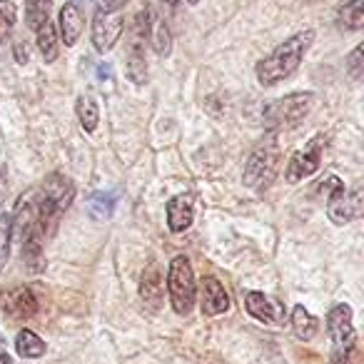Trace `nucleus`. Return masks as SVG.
<instances>
[{
	"instance_id": "nucleus-1",
	"label": "nucleus",
	"mask_w": 364,
	"mask_h": 364,
	"mask_svg": "<svg viewBox=\"0 0 364 364\" xmlns=\"http://www.w3.org/2000/svg\"><path fill=\"white\" fill-rule=\"evenodd\" d=\"M312 43H314V31H299L292 38H287L284 43H279L264 60L257 63V68H255L257 80L262 85H277V82L287 80L299 68V63L304 60Z\"/></svg>"
},
{
	"instance_id": "nucleus-2",
	"label": "nucleus",
	"mask_w": 364,
	"mask_h": 364,
	"mask_svg": "<svg viewBox=\"0 0 364 364\" xmlns=\"http://www.w3.org/2000/svg\"><path fill=\"white\" fill-rule=\"evenodd\" d=\"M75 200V185L63 172H53L46 177L41 193H36V213H38V228L43 237H50L58 230V223L65 215V210Z\"/></svg>"
},
{
	"instance_id": "nucleus-3",
	"label": "nucleus",
	"mask_w": 364,
	"mask_h": 364,
	"mask_svg": "<svg viewBox=\"0 0 364 364\" xmlns=\"http://www.w3.org/2000/svg\"><path fill=\"white\" fill-rule=\"evenodd\" d=\"M279 167H282V147H279L277 137L267 135L250 152L247 162H245L242 182L255 193H262L274 182Z\"/></svg>"
},
{
	"instance_id": "nucleus-4",
	"label": "nucleus",
	"mask_w": 364,
	"mask_h": 364,
	"mask_svg": "<svg viewBox=\"0 0 364 364\" xmlns=\"http://www.w3.org/2000/svg\"><path fill=\"white\" fill-rule=\"evenodd\" d=\"M319 193L327 200V215L334 225H349L352 220L362 218V210H364L362 188L347 190L344 182L332 175L327 180H322Z\"/></svg>"
},
{
	"instance_id": "nucleus-5",
	"label": "nucleus",
	"mask_w": 364,
	"mask_h": 364,
	"mask_svg": "<svg viewBox=\"0 0 364 364\" xmlns=\"http://www.w3.org/2000/svg\"><path fill=\"white\" fill-rule=\"evenodd\" d=\"M152 33V11L142 8L130 23V36H127V77L135 85L147 82V41Z\"/></svg>"
},
{
	"instance_id": "nucleus-6",
	"label": "nucleus",
	"mask_w": 364,
	"mask_h": 364,
	"mask_svg": "<svg viewBox=\"0 0 364 364\" xmlns=\"http://www.w3.org/2000/svg\"><path fill=\"white\" fill-rule=\"evenodd\" d=\"M167 294L170 304L180 317H188L198 299V282H195L193 264L185 255H177L167 269Z\"/></svg>"
},
{
	"instance_id": "nucleus-7",
	"label": "nucleus",
	"mask_w": 364,
	"mask_h": 364,
	"mask_svg": "<svg viewBox=\"0 0 364 364\" xmlns=\"http://www.w3.org/2000/svg\"><path fill=\"white\" fill-rule=\"evenodd\" d=\"M314 105L312 92H292L279 100H272L262 107V120L272 130H282V127H294L309 115Z\"/></svg>"
},
{
	"instance_id": "nucleus-8",
	"label": "nucleus",
	"mask_w": 364,
	"mask_h": 364,
	"mask_svg": "<svg viewBox=\"0 0 364 364\" xmlns=\"http://www.w3.org/2000/svg\"><path fill=\"white\" fill-rule=\"evenodd\" d=\"M327 332L332 337V364H349L357 347V332L352 324V307L337 304L327 314Z\"/></svg>"
},
{
	"instance_id": "nucleus-9",
	"label": "nucleus",
	"mask_w": 364,
	"mask_h": 364,
	"mask_svg": "<svg viewBox=\"0 0 364 364\" xmlns=\"http://www.w3.org/2000/svg\"><path fill=\"white\" fill-rule=\"evenodd\" d=\"M324 145H327L324 135H314L302 150L292 152V157L287 160V170H284L287 182H299L304 177H312L319 170V165H322Z\"/></svg>"
},
{
	"instance_id": "nucleus-10",
	"label": "nucleus",
	"mask_w": 364,
	"mask_h": 364,
	"mask_svg": "<svg viewBox=\"0 0 364 364\" xmlns=\"http://www.w3.org/2000/svg\"><path fill=\"white\" fill-rule=\"evenodd\" d=\"M125 33V21L120 13H95L92 18V48L97 53H110L120 36Z\"/></svg>"
},
{
	"instance_id": "nucleus-11",
	"label": "nucleus",
	"mask_w": 364,
	"mask_h": 364,
	"mask_svg": "<svg viewBox=\"0 0 364 364\" xmlns=\"http://www.w3.org/2000/svg\"><path fill=\"white\" fill-rule=\"evenodd\" d=\"M245 309L250 312V317H255L262 324H272V327L284 324V317H287L284 304L277 302V299L269 297V294H264V292H247L245 294Z\"/></svg>"
},
{
	"instance_id": "nucleus-12",
	"label": "nucleus",
	"mask_w": 364,
	"mask_h": 364,
	"mask_svg": "<svg viewBox=\"0 0 364 364\" xmlns=\"http://www.w3.org/2000/svg\"><path fill=\"white\" fill-rule=\"evenodd\" d=\"M38 312V297L33 294L31 287H18L3 302V314L11 322H28L31 317H36Z\"/></svg>"
},
{
	"instance_id": "nucleus-13",
	"label": "nucleus",
	"mask_w": 364,
	"mask_h": 364,
	"mask_svg": "<svg viewBox=\"0 0 364 364\" xmlns=\"http://www.w3.org/2000/svg\"><path fill=\"white\" fill-rule=\"evenodd\" d=\"M200 307L208 317H218V314H225L230 309V294L225 292L223 282L218 277L203 279V284H200Z\"/></svg>"
},
{
	"instance_id": "nucleus-14",
	"label": "nucleus",
	"mask_w": 364,
	"mask_h": 364,
	"mask_svg": "<svg viewBox=\"0 0 364 364\" xmlns=\"http://www.w3.org/2000/svg\"><path fill=\"white\" fill-rule=\"evenodd\" d=\"M195 220V200L193 195L182 193V195H175V198L167 203V228L170 232L180 235L185 230H190Z\"/></svg>"
},
{
	"instance_id": "nucleus-15",
	"label": "nucleus",
	"mask_w": 364,
	"mask_h": 364,
	"mask_svg": "<svg viewBox=\"0 0 364 364\" xmlns=\"http://www.w3.org/2000/svg\"><path fill=\"white\" fill-rule=\"evenodd\" d=\"M58 23H60V38L68 48H73L82 36V28H85V16H82L80 6L77 3H65L60 8V16H58Z\"/></svg>"
},
{
	"instance_id": "nucleus-16",
	"label": "nucleus",
	"mask_w": 364,
	"mask_h": 364,
	"mask_svg": "<svg viewBox=\"0 0 364 364\" xmlns=\"http://www.w3.org/2000/svg\"><path fill=\"white\" fill-rule=\"evenodd\" d=\"M43 232L41 228L28 230L21 237V255H23V264H26L31 272H43L46 269V255H43Z\"/></svg>"
},
{
	"instance_id": "nucleus-17",
	"label": "nucleus",
	"mask_w": 364,
	"mask_h": 364,
	"mask_svg": "<svg viewBox=\"0 0 364 364\" xmlns=\"http://www.w3.org/2000/svg\"><path fill=\"white\" fill-rule=\"evenodd\" d=\"M162 292H165V284H162V277H160V267H157L155 262H150L140 279V297L145 299L150 307H157V304L162 302Z\"/></svg>"
},
{
	"instance_id": "nucleus-18",
	"label": "nucleus",
	"mask_w": 364,
	"mask_h": 364,
	"mask_svg": "<svg viewBox=\"0 0 364 364\" xmlns=\"http://www.w3.org/2000/svg\"><path fill=\"white\" fill-rule=\"evenodd\" d=\"M36 36H38V50H41L43 60L53 63L58 58V53H60V48H58V33L50 18H46V21L36 28Z\"/></svg>"
},
{
	"instance_id": "nucleus-19",
	"label": "nucleus",
	"mask_w": 364,
	"mask_h": 364,
	"mask_svg": "<svg viewBox=\"0 0 364 364\" xmlns=\"http://www.w3.org/2000/svg\"><path fill=\"white\" fill-rule=\"evenodd\" d=\"M337 26L344 33L359 31L364 26V0H344V6L337 13Z\"/></svg>"
},
{
	"instance_id": "nucleus-20",
	"label": "nucleus",
	"mask_w": 364,
	"mask_h": 364,
	"mask_svg": "<svg viewBox=\"0 0 364 364\" xmlns=\"http://www.w3.org/2000/svg\"><path fill=\"white\" fill-rule=\"evenodd\" d=\"M317 329H319L317 317H314L309 309H304L302 304H297V307L292 309V332H294V337L302 339V342H309V339H314Z\"/></svg>"
},
{
	"instance_id": "nucleus-21",
	"label": "nucleus",
	"mask_w": 364,
	"mask_h": 364,
	"mask_svg": "<svg viewBox=\"0 0 364 364\" xmlns=\"http://www.w3.org/2000/svg\"><path fill=\"white\" fill-rule=\"evenodd\" d=\"M16 352L23 359H38L46 354V342L33 329H21L16 337Z\"/></svg>"
},
{
	"instance_id": "nucleus-22",
	"label": "nucleus",
	"mask_w": 364,
	"mask_h": 364,
	"mask_svg": "<svg viewBox=\"0 0 364 364\" xmlns=\"http://www.w3.org/2000/svg\"><path fill=\"white\" fill-rule=\"evenodd\" d=\"M75 112H77V120H80L82 130H85V132H95L97 130V122H100V107H97V102L92 100L90 95L77 97Z\"/></svg>"
},
{
	"instance_id": "nucleus-23",
	"label": "nucleus",
	"mask_w": 364,
	"mask_h": 364,
	"mask_svg": "<svg viewBox=\"0 0 364 364\" xmlns=\"http://www.w3.org/2000/svg\"><path fill=\"white\" fill-rule=\"evenodd\" d=\"M18 23V8L13 0H0V46L11 41Z\"/></svg>"
},
{
	"instance_id": "nucleus-24",
	"label": "nucleus",
	"mask_w": 364,
	"mask_h": 364,
	"mask_svg": "<svg viewBox=\"0 0 364 364\" xmlns=\"http://www.w3.org/2000/svg\"><path fill=\"white\" fill-rule=\"evenodd\" d=\"M115 203H117V193H95L90 198V203H87V208H90V215L95 220H107L112 215V210H115Z\"/></svg>"
},
{
	"instance_id": "nucleus-25",
	"label": "nucleus",
	"mask_w": 364,
	"mask_h": 364,
	"mask_svg": "<svg viewBox=\"0 0 364 364\" xmlns=\"http://www.w3.org/2000/svg\"><path fill=\"white\" fill-rule=\"evenodd\" d=\"M53 0H26V21L36 31L46 18H50Z\"/></svg>"
},
{
	"instance_id": "nucleus-26",
	"label": "nucleus",
	"mask_w": 364,
	"mask_h": 364,
	"mask_svg": "<svg viewBox=\"0 0 364 364\" xmlns=\"http://www.w3.org/2000/svg\"><path fill=\"white\" fill-rule=\"evenodd\" d=\"M11 242H13V218L11 213L0 215V264L8 262L11 257Z\"/></svg>"
},
{
	"instance_id": "nucleus-27",
	"label": "nucleus",
	"mask_w": 364,
	"mask_h": 364,
	"mask_svg": "<svg viewBox=\"0 0 364 364\" xmlns=\"http://www.w3.org/2000/svg\"><path fill=\"white\" fill-rule=\"evenodd\" d=\"M152 43H155V53L157 55H170L172 50V38H170V28L165 21H155V33H150Z\"/></svg>"
},
{
	"instance_id": "nucleus-28",
	"label": "nucleus",
	"mask_w": 364,
	"mask_h": 364,
	"mask_svg": "<svg viewBox=\"0 0 364 364\" xmlns=\"http://www.w3.org/2000/svg\"><path fill=\"white\" fill-rule=\"evenodd\" d=\"M362 58H364V46H357L352 53H349V58H347V73L352 75V80H362V75H364V63H362Z\"/></svg>"
},
{
	"instance_id": "nucleus-29",
	"label": "nucleus",
	"mask_w": 364,
	"mask_h": 364,
	"mask_svg": "<svg viewBox=\"0 0 364 364\" xmlns=\"http://www.w3.org/2000/svg\"><path fill=\"white\" fill-rule=\"evenodd\" d=\"M130 0H97V11L100 13H120Z\"/></svg>"
},
{
	"instance_id": "nucleus-30",
	"label": "nucleus",
	"mask_w": 364,
	"mask_h": 364,
	"mask_svg": "<svg viewBox=\"0 0 364 364\" xmlns=\"http://www.w3.org/2000/svg\"><path fill=\"white\" fill-rule=\"evenodd\" d=\"M0 364H13L11 354H8L6 344H3V339H0Z\"/></svg>"
},
{
	"instance_id": "nucleus-31",
	"label": "nucleus",
	"mask_w": 364,
	"mask_h": 364,
	"mask_svg": "<svg viewBox=\"0 0 364 364\" xmlns=\"http://www.w3.org/2000/svg\"><path fill=\"white\" fill-rule=\"evenodd\" d=\"M16 55L21 63H28V48H23V43H18L16 46Z\"/></svg>"
},
{
	"instance_id": "nucleus-32",
	"label": "nucleus",
	"mask_w": 364,
	"mask_h": 364,
	"mask_svg": "<svg viewBox=\"0 0 364 364\" xmlns=\"http://www.w3.org/2000/svg\"><path fill=\"white\" fill-rule=\"evenodd\" d=\"M162 3H167V6H170V8H175L177 3H180V0H162Z\"/></svg>"
},
{
	"instance_id": "nucleus-33",
	"label": "nucleus",
	"mask_w": 364,
	"mask_h": 364,
	"mask_svg": "<svg viewBox=\"0 0 364 364\" xmlns=\"http://www.w3.org/2000/svg\"><path fill=\"white\" fill-rule=\"evenodd\" d=\"M188 3H190V6H198V0H188Z\"/></svg>"
}]
</instances>
